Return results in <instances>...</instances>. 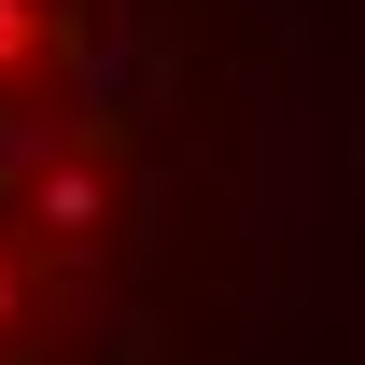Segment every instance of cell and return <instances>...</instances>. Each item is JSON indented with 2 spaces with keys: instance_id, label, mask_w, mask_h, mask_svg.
<instances>
[{
  "instance_id": "cell-1",
  "label": "cell",
  "mask_w": 365,
  "mask_h": 365,
  "mask_svg": "<svg viewBox=\"0 0 365 365\" xmlns=\"http://www.w3.org/2000/svg\"><path fill=\"white\" fill-rule=\"evenodd\" d=\"M14 43H29V14H14V0H0V56H14Z\"/></svg>"
}]
</instances>
